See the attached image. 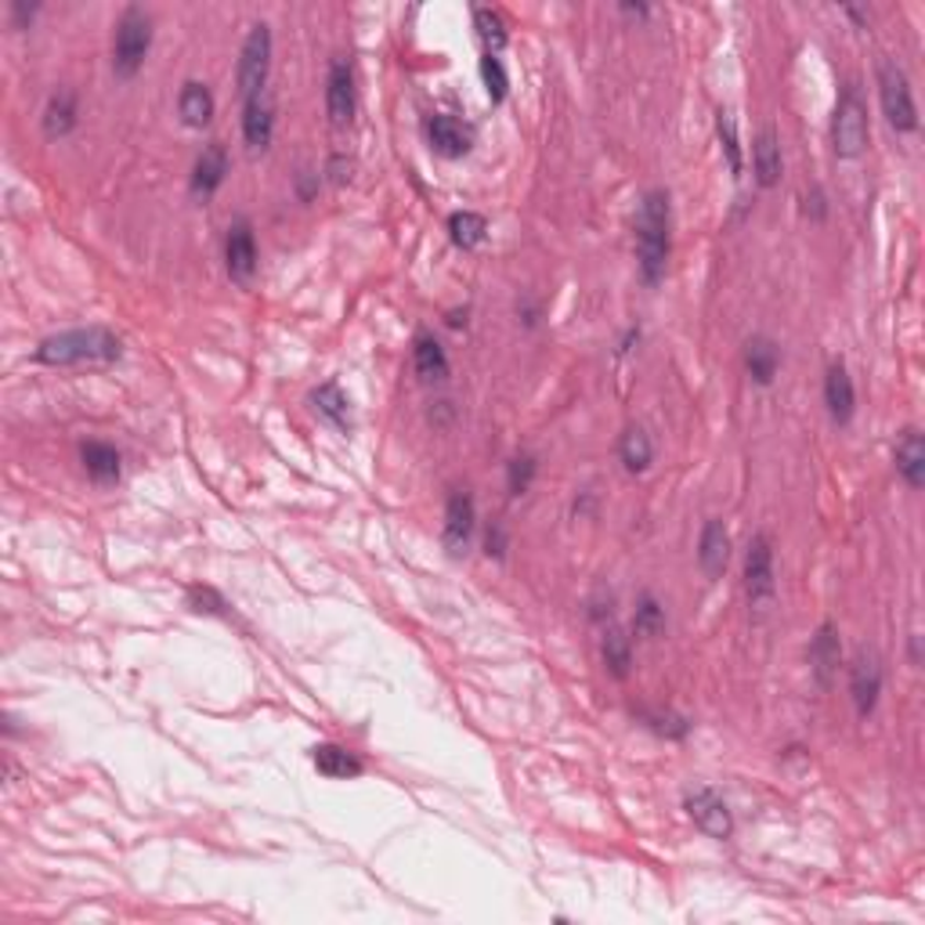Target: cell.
Returning <instances> with one entry per match:
<instances>
[{
  "label": "cell",
  "mask_w": 925,
  "mask_h": 925,
  "mask_svg": "<svg viewBox=\"0 0 925 925\" xmlns=\"http://www.w3.org/2000/svg\"><path fill=\"white\" fill-rule=\"evenodd\" d=\"M669 253H673L669 192L651 189V192H644V200L636 206V264H640V279H644L647 286H658L665 279Z\"/></svg>",
  "instance_id": "6da1fadb"
},
{
  "label": "cell",
  "mask_w": 925,
  "mask_h": 925,
  "mask_svg": "<svg viewBox=\"0 0 925 925\" xmlns=\"http://www.w3.org/2000/svg\"><path fill=\"white\" fill-rule=\"evenodd\" d=\"M41 365L69 369V365H113L123 359V340L109 326H88V329H66L55 337L41 340L33 354Z\"/></svg>",
  "instance_id": "7a4b0ae2"
},
{
  "label": "cell",
  "mask_w": 925,
  "mask_h": 925,
  "mask_svg": "<svg viewBox=\"0 0 925 925\" xmlns=\"http://www.w3.org/2000/svg\"><path fill=\"white\" fill-rule=\"evenodd\" d=\"M153 47V19L142 8H123V15L116 19L113 33V72L120 80L138 77V69L145 66Z\"/></svg>",
  "instance_id": "3957f363"
},
{
  "label": "cell",
  "mask_w": 925,
  "mask_h": 925,
  "mask_svg": "<svg viewBox=\"0 0 925 925\" xmlns=\"http://www.w3.org/2000/svg\"><path fill=\"white\" fill-rule=\"evenodd\" d=\"M868 105L854 83H846L843 94L835 102V116H832V149L838 159H857L868 149Z\"/></svg>",
  "instance_id": "277c9868"
},
{
  "label": "cell",
  "mask_w": 925,
  "mask_h": 925,
  "mask_svg": "<svg viewBox=\"0 0 925 925\" xmlns=\"http://www.w3.org/2000/svg\"><path fill=\"white\" fill-rule=\"evenodd\" d=\"M879 102H882L885 123H890V127H893L896 134H911V131H918V105H915V91H911L907 72L900 69L893 58H882V61H879Z\"/></svg>",
  "instance_id": "5b68a950"
},
{
  "label": "cell",
  "mask_w": 925,
  "mask_h": 925,
  "mask_svg": "<svg viewBox=\"0 0 925 925\" xmlns=\"http://www.w3.org/2000/svg\"><path fill=\"white\" fill-rule=\"evenodd\" d=\"M268 72H271V30L264 22H257V26H250V33H246L242 52H239V69H236V83L246 102L264 94Z\"/></svg>",
  "instance_id": "8992f818"
},
{
  "label": "cell",
  "mask_w": 925,
  "mask_h": 925,
  "mask_svg": "<svg viewBox=\"0 0 925 925\" xmlns=\"http://www.w3.org/2000/svg\"><path fill=\"white\" fill-rule=\"evenodd\" d=\"M777 589V572H774V542L767 532L752 535L745 550V594L752 600V608H767Z\"/></svg>",
  "instance_id": "52a82bcc"
},
{
  "label": "cell",
  "mask_w": 925,
  "mask_h": 925,
  "mask_svg": "<svg viewBox=\"0 0 925 925\" xmlns=\"http://www.w3.org/2000/svg\"><path fill=\"white\" fill-rule=\"evenodd\" d=\"M882 662L875 651L860 647L854 662H849V698H854V709L860 720H868L875 709H879V698H882Z\"/></svg>",
  "instance_id": "ba28073f"
},
{
  "label": "cell",
  "mask_w": 925,
  "mask_h": 925,
  "mask_svg": "<svg viewBox=\"0 0 925 925\" xmlns=\"http://www.w3.org/2000/svg\"><path fill=\"white\" fill-rule=\"evenodd\" d=\"M684 810L709 838H731L734 835V813L723 803V796H717L712 788H690V792L684 796Z\"/></svg>",
  "instance_id": "9c48e42d"
},
{
  "label": "cell",
  "mask_w": 925,
  "mask_h": 925,
  "mask_svg": "<svg viewBox=\"0 0 925 925\" xmlns=\"http://www.w3.org/2000/svg\"><path fill=\"white\" fill-rule=\"evenodd\" d=\"M225 268L232 282L239 286H250L257 275V239H253V225L246 217L232 221L228 236H225Z\"/></svg>",
  "instance_id": "30bf717a"
},
{
  "label": "cell",
  "mask_w": 925,
  "mask_h": 925,
  "mask_svg": "<svg viewBox=\"0 0 925 925\" xmlns=\"http://www.w3.org/2000/svg\"><path fill=\"white\" fill-rule=\"evenodd\" d=\"M354 105H359V91H354L351 61L332 58L329 77H326V113H329L332 127H348L354 120Z\"/></svg>",
  "instance_id": "8fae6325"
},
{
  "label": "cell",
  "mask_w": 925,
  "mask_h": 925,
  "mask_svg": "<svg viewBox=\"0 0 925 925\" xmlns=\"http://www.w3.org/2000/svg\"><path fill=\"white\" fill-rule=\"evenodd\" d=\"M474 528H477L474 496L471 492H452L449 503H445V532H441L445 550L452 553V557L466 553V546H471V539H474Z\"/></svg>",
  "instance_id": "7c38bea8"
},
{
  "label": "cell",
  "mask_w": 925,
  "mask_h": 925,
  "mask_svg": "<svg viewBox=\"0 0 925 925\" xmlns=\"http://www.w3.org/2000/svg\"><path fill=\"white\" fill-rule=\"evenodd\" d=\"M838 665H843V644H838V629L835 622H821L817 633L810 640V673L824 690L835 684Z\"/></svg>",
  "instance_id": "4fadbf2b"
},
{
  "label": "cell",
  "mask_w": 925,
  "mask_h": 925,
  "mask_svg": "<svg viewBox=\"0 0 925 925\" xmlns=\"http://www.w3.org/2000/svg\"><path fill=\"white\" fill-rule=\"evenodd\" d=\"M698 564L706 578H723L726 575V564H731V532H726V524L720 517H709L706 528H701V539H698Z\"/></svg>",
  "instance_id": "5bb4252c"
},
{
  "label": "cell",
  "mask_w": 925,
  "mask_h": 925,
  "mask_svg": "<svg viewBox=\"0 0 925 925\" xmlns=\"http://www.w3.org/2000/svg\"><path fill=\"white\" fill-rule=\"evenodd\" d=\"M824 405H828L832 424L838 427H846L857 413V387L843 362H832L828 373H824Z\"/></svg>",
  "instance_id": "9a60e30c"
},
{
  "label": "cell",
  "mask_w": 925,
  "mask_h": 925,
  "mask_svg": "<svg viewBox=\"0 0 925 925\" xmlns=\"http://www.w3.org/2000/svg\"><path fill=\"white\" fill-rule=\"evenodd\" d=\"M893 463L896 474L904 477V485L911 492H918L925 485V441L918 427H904L893 445Z\"/></svg>",
  "instance_id": "2e32d148"
},
{
  "label": "cell",
  "mask_w": 925,
  "mask_h": 925,
  "mask_svg": "<svg viewBox=\"0 0 925 925\" xmlns=\"http://www.w3.org/2000/svg\"><path fill=\"white\" fill-rule=\"evenodd\" d=\"M225 178H228V153H225V145L214 142V145H206L192 167V195L203 203L214 200V192L225 184Z\"/></svg>",
  "instance_id": "e0dca14e"
},
{
  "label": "cell",
  "mask_w": 925,
  "mask_h": 925,
  "mask_svg": "<svg viewBox=\"0 0 925 925\" xmlns=\"http://www.w3.org/2000/svg\"><path fill=\"white\" fill-rule=\"evenodd\" d=\"M312 409H315V416L323 419V424H329L332 430H340V435H351V427H354V419H351V398L343 394V387L337 384V380H326L323 387L312 391Z\"/></svg>",
  "instance_id": "ac0fdd59"
},
{
  "label": "cell",
  "mask_w": 925,
  "mask_h": 925,
  "mask_svg": "<svg viewBox=\"0 0 925 925\" xmlns=\"http://www.w3.org/2000/svg\"><path fill=\"white\" fill-rule=\"evenodd\" d=\"M242 138L250 145V153H264L275 138V109H271L268 94L250 98L242 105Z\"/></svg>",
  "instance_id": "d6986e66"
},
{
  "label": "cell",
  "mask_w": 925,
  "mask_h": 925,
  "mask_svg": "<svg viewBox=\"0 0 925 925\" xmlns=\"http://www.w3.org/2000/svg\"><path fill=\"white\" fill-rule=\"evenodd\" d=\"M44 134L52 142L58 138H66V134L77 131V123H80V102H77V91H69V88H58L52 98H47V105H44Z\"/></svg>",
  "instance_id": "ffe728a7"
},
{
  "label": "cell",
  "mask_w": 925,
  "mask_h": 925,
  "mask_svg": "<svg viewBox=\"0 0 925 925\" xmlns=\"http://www.w3.org/2000/svg\"><path fill=\"white\" fill-rule=\"evenodd\" d=\"M427 142L438 156H449V159H460L471 153V131H466L455 116H430Z\"/></svg>",
  "instance_id": "44dd1931"
},
{
  "label": "cell",
  "mask_w": 925,
  "mask_h": 925,
  "mask_svg": "<svg viewBox=\"0 0 925 925\" xmlns=\"http://www.w3.org/2000/svg\"><path fill=\"white\" fill-rule=\"evenodd\" d=\"M777 369H781V351H777V343L770 337H752L745 343V373L752 384L770 387Z\"/></svg>",
  "instance_id": "7402d4cb"
},
{
  "label": "cell",
  "mask_w": 925,
  "mask_h": 925,
  "mask_svg": "<svg viewBox=\"0 0 925 925\" xmlns=\"http://www.w3.org/2000/svg\"><path fill=\"white\" fill-rule=\"evenodd\" d=\"M312 759H315V770L323 774V777H332V781H351V777H362V759L354 756L351 748H343V745H315L312 752Z\"/></svg>",
  "instance_id": "603a6c76"
},
{
  "label": "cell",
  "mask_w": 925,
  "mask_h": 925,
  "mask_svg": "<svg viewBox=\"0 0 925 925\" xmlns=\"http://www.w3.org/2000/svg\"><path fill=\"white\" fill-rule=\"evenodd\" d=\"M752 170H756L759 189H774L785 174V159H781V142L774 131H763L756 145H752Z\"/></svg>",
  "instance_id": "cb8c5ba5"
},
{
  "label": "cell",
  "mask_w": 925,
  "mask_h": 925,
  "mask_svg": "<svg viewBox=\"0 0 925 925\" xmlns=\"http://www.w3.org/2000/svg\"><path fill=\"white\" fill-rule=\"evenodd\" d=\"M214 109H217V102H214V94H210L206 83L189 80V83L181 88V94H178V113H181L184 127L203 131L206 123L214 120Z\"/></svg>",
  "instance_id": "d4e9b609"
},
{
  "label": "cell",
  "mask_w": 925,
  "mask_h": 925,
  "mask_svg": "<svg viewBox=\"0 0 925 925\" xmlns=\"http://www.w3.org/2000/svg\"><path fill=\"white\" fill-rule=\"evenodd\" d=\"M80 460H83V471L94 481V485H116L120 474H123V460L120 452L109 445V441H88V445L80 449Z\"/></svg>",
  "instance_id": "484cf974"
},
{
  "label": "cell",
  "mask_w": 925,
  "mask_h": 925,
  "mask_svg": "<svg viewBox=\"0 0 925 925\" xmlns=\"http://www.w3.org/2000/svg\"><path fill=\"white\" fill-rule=\"evenodd\" d=\"M600 658L614 680H629V673H633V640L619 625H608L600 636Z\"/></svg>",
  "instance_id": "4316f807"
},
{
  "label": "cell",
  "mask_w": 925,
  "mask_h": 925,
  "mask_svg": "<svg viewBox=\"0 0 925 925\" xmlns=\"http://www.w3.org/2000/svg\"><path fill=\"white\" fill-rule=\"evenodd\" d=\"M413 365L424 380H445L449 376V354L435 340V332H416L413 340Z\"/></svg>",
  "instance_id": "83f0119b"
},
{
  "label": "cell",
  "mask_w": 925,
  "mask_h": 925,
  "mask_svg": "<svg viewBox=\"0 0 925 925\" xmlns=\"http://www.w3.org/2000/svg\"><path fill=\"white\" fill-rule=\"evenodd\" d=\"M619 460L629 474H644L651 460H655V441L644 427H625L619 438Z\"/></svg>",
  "instance_id": "f1b7e54d"
},
{
  "label": "cell",
  "mask_w": 925,
  "mask_h": 925,
  "mask_svg": "<svg viewBox=\"0 0 925 925\" xmlns=\"http://www.w3.org/2000/svg\"><path fill=\"white\" fill-rule=\"evenodd\" d=\"M669 625V614H665V603L655 594H640L636 611H633V633L644 640H658Z\"/></svg>",
  "instance_id": "f546056e"
},
{
  "label": "cell",
  "mask_w": 925,
  "mask_h": 925,
  "mask_svg": "<svg viewBox=\"0 0 925 925\" xmlns=\"http://www.w3.org/2000/svg\"><path fill=\"white\" fill-rule=\"evenodd\" d=\"M449 236L460 250H477L488 239V221L474 214V210H455L449 217Z\"/></svg>",
  "instance_id": "4dcf8cb0"
},
{
  "label": "cell",
  "mask_w": 925,
  "mask_h": 925,
  "mask_svg": "<svg viewBox=\"0 0 925 925\" xmlns=\"http://www.w3.org/2000/svg\"><path fill=\"white\" fill-rule=\"evenodd\" d=\"M717 134H720V149H723L726 167H731V174L742 178L745 174V153H742V138H737V123L726 109L717 113Z\"/></svg>",
  "instance_id": "1f68e13d"
},
{
  "label": "cell",
  "mask_w": 925,
  "mask_h": 925,
  "mask_svg": "<svg viewBox=\"0 0 925 925\" xmlns=\"http://www.w3.org/2000/svg\"><path fill=\"white\" fill-rule=\"evenodd\" d=\"M474 26L481 44H485V55H499L507 47V26H503V15L492 8H474Z\"/></svg>",
  "instance_id": "d6a6232c"
},
{
  "label": "cell",
  "mask_w": 925,
  "mask_h": 925,
  "mask_svg": "<svg viewBox=\"0 0 925 925\" xmlns=\"http://www.w3.org/2000/svg\"><path fill=\"white\" fill-rule=\"evenodd\" d=\"M640 720H644V726H651L655 734L673 737V742H680V737L690 734V720L676 717V712H669V709H665V712L662 709H644V712H640Z\"/></svg>",
  "instance_id": "836d02e7"
},
{
  "label": "cell",
  "mask_w": 925,
  "mask_h": 925,
  "mask_svg": "<svg viewBox=\"0 0 925 925\" xmlns=\"http://www.w3.org/2000/svg\"><path fill=\"white\" fill-rule=\"evenodd\" d=\"M535 474H539V463H535V455H514L510 466H507V488H510V496H524L528 488L535 485Z\"/></svg>",
  "instance_id": "e575fe53"
},
{
  "label": "cell",
  "mask_w": 925,
  "mask_h": 925,
  "mask_svg": "<svg viewBox=\"0 0 925 925\" xmlns=\"http://www.w3.org/2000/svg\"><path fill=\"white\" fill-rule=\"evenodd\" d=\"M481 83H485V91L492 102H503L507 98V88H510V80H507V69H503V61L499 55H485L481 58Z\"/></svg>",
  "instance_id": "d590c367"
},
{
  "label": "cell",
  "mask_w": 925,
  "mask_h": 925,
  "mask_svg": "<svg viewBox=\"0 0 925 925\" xmlns=\"http://www.w3.org/2000/svg\"><path fill=\"white\" fill-rule=\"evenodd\" d=\"M189 608L200 611V614H228L225 597L210 586H189Z\"/></svg>",
  "instance_id": "8d00e7d4"
},
{
  "label": "cell",
  "mask_w": 925,
  "mask_h": 925,
  "mask_svg": "<svg viewBox=\"0 0 925 925\" xmlns=\"http://www.w3.org/2000/svg\"><path fill=\"white\" fill-rule=\"evenodd\" d=\"M507 546H510L507 528H503L499 521H492L488 535H485V553H488V557H507Z\"/></svg>",
  "instance_id": "74e56055"
},
{
  "label": "cell",
  "mask_w": 925,
  "mask_h": 925,
  "mask_svg": "<svg viewBox=\"0 0 925 925\" xmlns=\"http://www.w3.org/2000/svg\"><path fill=\"white\" fill-rule=\"evenodd\" d=\"M36 11H41V4H30V8H26V4H19V0H15V4H11V26H15V30H30V22L36 19Z\"/></svg>",
  "instance_id": "f35d334b"
},
{
  "label": "cell",
  "mask_w": 925,
  "mask_h": 925,
  "mask_svg": "<svg viewBox=\"0 0 925 925\" xmlns=\"http://www.w3.org/2000/svg\"><path fill=\"white\" fill-rule=\"evenodd\" d=\"M806 214H810L813 221H824V214H828V203H824V192H821V189H813V192L806 195Z\"/></svg>",
  "instance_id": "ab89813d"
},
{
  "label": "cell",
  "mask_w": 925,
  "mask_h": 925,
  "mask_svg": "<svg viewBox=\"0 0 925 925\" xmlns=\"http://www.w3.org/2000/svg\"><path fill=\"white\" fill-rule=\"evenodd\" d=\"M622 15H636V19H647L651 8L647 4H622Z\"/></svg>",
  "instance_id": "60d3db41"
}]
</instances>
